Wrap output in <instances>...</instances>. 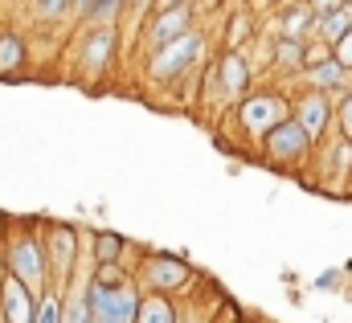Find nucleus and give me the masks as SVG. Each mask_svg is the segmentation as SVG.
I'll use <instances>...</instances> for the list:
<instances>
[{
	"label": "nucleus",
	"mask_w": 352,
	"mask_h": 323,
	"mask_svg": "<svg viewBox=\"0 0 352 323\" xmlns=\"http://www.w3.org/2000/svg\"><path fill=\"white\" fill-rule=\"evenodd\" d=\"M349 8H352V0H349Z\"/></svg>",
	"instance_id": "obj_29"
},
{
	"label": "nucleus",
	"mask_w": 352,
	"mask_h": 323,
	"mask_svg": "<svg viewBox=\"0 0 352 323\" xmlns=\"http://www.w3.org/2000/svg\"><path fill=\"white\" fill-rule=\"evenodd\" d=\"M173 4H180V0H156V8H152V12H160V8H173Z\"/></svg>",
	"instance_id": "obj_27"
},
{
	"label": "nucleus",
	"mask_w": 352,
	"mask_h": 323,
	"mask_svg": "<svg viewBox=\"0 0 352 323\" xmlns=\"http://www.w3.org/2000/svg\"><path fill=\"white\" fill-rule=\"evenodd\" d=\"M274 62H278V66H291V70H307V41L278 37V41H274Z\"/></svg>",
	"instance_id": "obj_17"
},
{
	"label": "nucleus",
	"mask_w": 352,
	"mask_h": 323,
	"mask_svg": "<svg viewBox=\"0 0 352 323\" xmlns=\"http://www.w3.org/2000/svg\"><path fill=\"white\" fill-rule=\"evenodd\" d=\"M246 86H250V62L238 49H226V58H221V90L230 98H238V94H246Z\"/></svg>",
	"instance_id": "obj_14"
},
{
	"label": "nucleus",
	"mask_w": 352,
	"mask_h": 323,
	"mask_svg": "<svg viewBox=\"0 0 352 323\" xmlns=\"http://www.w3.org/2000/svg\"><path fill=\"white\" fill-rule=\"evenodd\" d=\"M4 274H8V258H4V245H0V282H4Z\"/></svg>",
	"instance_id": "obj_26"
},
{
	"label": "nucleus",
	"mask_w": 352,
	"mask_h": 323,
	"mask_svg": "<svg viewBox=\"0 0 352 323\" xmlns=\"http://www.w3.org/2000/svg\"><path fill=\"white\" fill-rule=\"evenodd\" d=\"M54 238H45V249H50V270H54V287L62 291L74 262H78V234L70 225H50Z\"/></svg>",
	"instance_id": "obj_8"
},
{
	"label": "nucleus",
	"mask_w": 352,
	"mask_h": 323,
	"mask_svg": "<svg viewBox=\"0 0 352 323\" xmlns=\"http://www.w3.org/2000/svg\"><path fill=\"white\" fill-rule=\"evenodd\" d=\"M82 299H87L90 323H135L140 320L144 291H140L135 278H127L119 266H98V270L90 274Z\"/></svg>",
	"instance_id": "obj_1"
},
{
	"label": "nucleus",
	"mask_w": 352,
	"mask_h": 323,
	"mask_svg": "<svg viewBox=\"0 0 352 323\" xmlns=\"http://www.w3.org/2000/svg\"><path fill=\"white\" fill-rule=\"evenodd\" d=\"M127 4H135V0H127Z\"/></svg>",
	"instance_id": "obj_28"
},
{
	"label": "nucleus",
	"mask_w": 352,
	"mask_h": 323,
	"mask_svg": "<svg viewBox=\"0 0 352 323\" xmlns=\"http://www.w3.org/2000/svg\"><path fill=\"white\" fill-rule=\"evenodd\" d=\"M66 8H74V0H37V12L41 16H62Z\"/></svg>",
	"instance_id": "obj_23"
},
{
	"label": "nucleus",
	"mask_w": 352,
	"mask_h": 323,
	"mask_svg": "<svg viewBox=\"0 0 352 323\" xmlns=\"http://www.w3.org/2000/svg\"><path fill=\"white\" fill-rule=\"evenodd\" d=\"M37 221H16L8 242H4V258H8V270L33 291V295H45L54 287V274H50V249L37 238Z\"/></svg>",
	"instance_id": "obj_2"
},
{
	"label": "nucleus",
	"mask_w": 352,
	"mask_h": 323,
	"mask_svg": "<svg viewBox=\"0 0 352 323\" xmlns=\"http://www.w3.org/2000/svg\"><path fill=\"white\" fill-rule=\"evenodd\" d=\"M352 29V8H336V12H328V16H320V25H316V33H320V41H328V45H336L344 33Z\"/></svg>",
	"instance_id": "obj_16"
},
{
	"label": "nucleus",
	"mask_w": 352,
	"mask_h": 323,
	"mask_svg": "<svg viewBox=\"0 0 352 323\" xmlns=\"http://www.w3.org/2000/svg\"><path fill=\"white\" fill-rule=\"evenodd\" d=\"M263 144H266V160L270 164H303L311 156V148H316V135L291 115V119H283V123L266 135Z\"/></svg>",
	"instance_id": "obj_4"
},
{
	"label": "nucleus",
	"mask_w": 352,
	"mask_h": 323,
	"mask_svg": "<svg viewBox=\"0 0 352 323\" xmlns=\"http://www.w3.org/2000/svg\"><path fill=\"white\" fill-rule=\"evenodd\" d=\"M123 238L119 234H94V266H119Z\"/></svg>",
	"instance_id": "obj_19"
},
{
	"label": "nucleus",
	"mask_w": 352,
	"mask_h": 323,
	"mask_svg": "<svg viewBox=\"0 0 352 323\" xmlns=\"http://www.w3.org/2000/svg\"><path fill=\"white\" fill-rule=\"evenodd\" d=\"M336 115H340V131L352 140V86L340 94V107H336Z\"/></svg>",
	"instance_id": "obj_22"
},
{
	"label": "nucleus",
	"mask_w": 352,
	"mask_h": 323,
	"mask_svg": "<svg viewBox=\"0 0 352 323\" xmlns=\"http://www.w3.org/2000/svg\"><path fill=\"white\" fill-rule=\"evenodd\" d=\"M197 54H201V33L188 29L184 37L168 41L164 49H152V66H148V74H152L156 82H173L197 62Z\"/></svg>",
	"instance_id": "obj_5"
},
{
	"label": "nucleus",
	"mask_w": 352,
	"mask_h": 323,
	"mask_svg": "<svg viewBox=\"0 0 352 323\" xmlns=\"http://www.w3.org/2000/svg\"><path fill=\"white\" fill-rule=\"evenodd\" d=\"M127 0H74V12L87 16V21H111Z\"/></svg>",
	"instance_id": "obj_21"
},
{
	"label": "nucleus",
	"mask_w": 352,
	"mask_h": 323,
	"mask_svg": "<svg viewBox=\"0 0 352 323\" xmlns=\"http://www.w3.org/2000/svg\"><path fill=\"white\" fill-rule=\"evenodd\" d=\"M316 25H320V16H316V8L303 0V4H295V8H287V12H283V21H278V37L307 41V37L316 33Z\"/></svg>",
	"instance_id": "obj_13"
},
{
	"label": "nucleus",
	"mask_w": 352,
	"mask_h": 323,
	"mask_svg": "<svg viewBox=\"0 0 352 323\" xmlns=\"http://www.w3.org/2000/svg\"><path fill=\"white\" fill-rule=\"evenodd\" d=\"M311 8H316V16H328V12H336V8H349V0H307Z\"/></svg>",
	"instance_id": "obj_25"
},
{
	"label": "nucleus",
	"mask_w": 352,
	"mask_h": 323,
	"mask_svg": "<svg viewBox=\"0 0 352 323\" xmlns=\"http://www.w3.org/2000/svg\"><path fill=\"white\" fill-rule=\"evenodd\" d=\"M332 54H336V58H340V62L352 70V29L340 37V41H336V45H332Z\"/></svg>",
	"instance_id": "obj_24"
},
{
	"label": "nucleus",
	"mask_w": 352,
	"mask_h": 323,
	"mask_svg": "<svg viewBox=\"0 0 352 323\" xmlns=\"http://www.w3.org/2000/svg\"><path fill=\"white\" fill-rule=\"evenodd\" d=\"M135 323H180V315H176L173 299L168 295H160V291H148L144 295V303H140V320Z\"/></svg>",
	"instance_id": "obj_15"
},
{
	"label": "nucleus",
	"mask_w": 352,
	"mask_h": 323,
	"mask_svg": "<svg viewBox=\"0 0 352 323\" xmlns=\"http://www.w3.org/2000/svg\"><path fill=\"white\" fill-rule=\"evenodd\" d=\"M37 299L41 295H33L12 270L4 274V282H0V315H4V323H37Z\"/></svg>",
	"instance_id": "obj_7"
},
{
	"label": "nucleus",
	"mask_w": 352,
	"mask_h": 323,
	"mask_svg": "<svg viewBox=\"0 0 352 323\" xmlns=\"http://www.w3.org/2000/svg\"><path fill=\"white\" fill-rule=\"evenodd\" d=\"M25 66V41L16 33H0V74H12Z\"/></svg>",
	"instance_id": "obj_18"
},
{
	"label": "nucleus",
	"mask_w": 352,
	"mask_h": 323,
	"mask_svg": "<svg viewBox=\"0 0 352 323\" xmlns=\"http://www.w3.org/2000/svg\"><path fill=\"white\" fill-rule=\"evenodd\" d=\"M349 74L352 70L332 54V58L307 66V86H316V90H324V94H344V90H349Z\"/></svg>",
	"instance_id": "obj_12"
},
{
	"label": "nucleus",
	"mask_w": 352,
	"mask_h": 323,
	"mask_svg": "<svg viewBox=\"0 0 352 323\" xmlns=\"http://www.w3.org/2000/svg\"><path fill=\"white\" fill-rule=\"evenodd\" d=\"M291 115H295V119H299V123H303L316 140H320V135L328 131V123H332L336 107H332V98H328L324 90H316V86H311L303 98H295V111H291Z\"/></svg>",
	"instance_id": "obj_11"
},
{
	"label": "nucleus",
	"mask_w": 352,
	"mask_h": 323,
	"mask_svg": "<svg viewBox=\"0 0 352 323\" xmlns=\"http://www.w3.org/2000/svg\"><path fill=\"white\" fill-rule=\"evenodd\" d=\"M291 111H295V102H287V98L274 94V90H263V94H250V98L242 102L238 119H242V131H246V135L266 140L283 119H291Z\"/></svg>",
	"instance_id": "obj_3"
},
{
	"label": "nucleus",
	"mask_w": 352,
	"mask_h": 323,
	"mask_svg": "<svg viewBox=\"0 0 352 323\" xmlns=\"http://www.w3.org/2000/svg\"><path fill=\"white\" fill-rule=\"evenodd\" d=\"M115 62V29L111 25H98L90 29V37L78 45V66L87 70L90 78H102Z\"/></svg>",
	"instance_id": "obj_10"
},
{
	"label": "nucleus",
	"mask_w": 352,
	"mask_h": 323,
	"mask_svg": "<svg viewBox=\"0 0 352 323\" xmlns=\"http://www.w3.org/2000/svg\"><path fill=\"white\" fill-rule=\"evenodd\" d=\"M188 29H192V4H188V0H180V4L160 8V12L152 16V25H148V45H152V49H164L168 41L184 37Z\"/></svg>",
	"instance_id": "obj_9"
},
{
	"label": "nucleus",
	"mask_w": 352,
	"mask_h": 323,
	"mask_svg": "<svg viewBox=\"0 0 352 323\" xmlns=\"http://www.w3.org/2000/svg\"><path fill=\"white\" fill-rule=\"evenodd\" d=\"M66 307H62V291L58 287H50L41 299H37V323H66Z\"/></svg>",
	"instance_id": "obj_20"
},
{
	"label": "nucleus",
	"mask_w": 352,
	"mask_h": 323,
	"mask_svg": "<svg viewBox=\"0 0 352 323\" xmlns=\"http://www.w3.org/2000/svg\"><path fill=\"white\" fill-rule=\"evenodd\" d=\"M188 278H192L188 262H180V258H173V254H148L144 266H140V282H144L148 291H160V295L180 291Z\"/></svg>",
	"instance_id": "obj_6"
}]
</instances>
